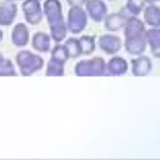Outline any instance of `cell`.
Segmentation results:
<instances>
[{
  "label": "cell",
  "mask_w": 160,
  "mask_h": 160,
  "mask_svg": "<svg viewBox=\"0 0 160 160\" xmlns=\"http://www.w3.org/2000/svg\"><path fill=\"white\" fill-rule=\"evenodd\" d=\"M125 50L131 55H141L146 49L145 22L136 18V15L128 18L124 25Z\"/></svg>",
  "instance_id": "1"
},
{
  "label": "cell",
  "mask_w": 160,
  "mask_h": 160,
  "mask_svg": "<svg viewBox=\"0 0 160 160\" xmlns=\"http://www.w3.org/2000/svg\"><path fill=\"white\" fill-rule=\"evenodd\" d=\"M42 12L50 28V38L56 42L62 41L66 36L68 28L62 15L61 2L59 0H45Z\"/></svg>",
  "instance_id": "2"
},
{
  "label": "cell",
  "mask_w": 160,
  "mask_h": 160,
  "mask_svg": "<svg viewBox=\"0 0 160 160\" xmlns=\"http://www.w3.org/2000/svg\"><path fill=\"white\" fill-rule=\"evenodd\" d=\"M16 64L22 76H30L44 66V59L29 50H21L16 55Z\"/></svg>",
  "instance_id": "3"
},
{
  "label": "cell",
  "mask_w": 160,
  "mask_h": 160,
  "mask_svg": "<svg viewBox=\"0 0 160 160\" xmlns=\"http://www.w3.org/2000/svg\"><path fill=\"white\" fill-rule=\"evenodd\" d=\"M75 74L78 76H104L106 75V62L101 56L80 60L75 65Z\"/></svg>",
  "instance_id": "4"
},
{
  "label": "cell",
  "mask_w": 160,
  "mask_h": 160,
  "mask_svg": "<svg viewBox=\"0 0 160 160\" xmlns=\"http://www.w3.org/2000/svg\"><path fill=\"white\" fill-rule=\"evenodd\" d=\"M88 22V14L82 9V6H71L68 12V21L66 28L72 34L81 32Z\"/></svg>",
  "instance_id": "5"
},
{
  "label": "cell",
  "mask_w": 160,
  "mask_h": 160,
  "mask_svg": "<svg viewBox=\"0 0 160 160\" xmlns=\"http://www.w3.org/2000/svg\"><path fill=\"white\" fill-rule=\"evenodd\" d=\"M21 8H22V11H24L25 20L29 24L36 25L42 20L44 12L41 10L40 0H25L21 4Z\"/></svg>",
  "instance_id": "6"
},
{
  "label": "cell",
  "mask_w": 160,
  "mask_h": 160,
  "mask_svg": "<svg viewBox=\"0 0 160 160\" xmlns=\"http://www.w3.org/2000/svg\"><path fill=\"white\" fill-rule=\"evenodd\" d=\"M86 14L96 22L102 21L108 15V6L102 0H88L85 2Z\"/></svg>",
  "instance_id": "7"
},
{
  "label": "cell",
  "mask_w": 160,
  "mask_h": 160,
  "mask_svg": "<svg viewBox=\"0 0 160 160\" xmlns=\"http://www.w3.org/2000/svg\"><path fill=\"white\" fill-rule=\"evenodd\" d=\"M18 15V6L14 1H1L0 2V25L9 26L14 22Z\"/></svg>",
  "instance_id": "8"
},
{
  "label": "cell",
  "mask_w": 160,
  "mask_h": 160,
  "mask_svg": "<svg viewBox=\"0 0 160 160\" xmlns=\"http://www.w3.org/2000/svg\"><path fill=\"white\" fill-rule=\"evenodd\" d=\"M99 48L106 54H116L121 49V39L116 35L104 34L99 38Z\"/></svg>",
  "instance_id": "9"
},
{
  "label": "cell",
  "mask_w": 160,
  "mask_h": 160,
  "mask_svg": "<svg viewBox=\"0 0 160 160\" xmlns=\"http://www.w3.org/2000/svg\"><path fill=\"white\" fill-rule=\"evenodd\" d=\"M152 68V62L150 60V58L145 56V55H139L136 59L131 60V70H132V75L135 76H145L150 72Z\"/></svg>",
  "instance_id": "10"
},
{
  "label": "cell",
  "mask_w": 160,
  "mask_h": 160,
  "mask_svg": "<svg viewBox=\"0 0 160 160\" xmlns=\"http://www.w3.org/2000/svg\"><path fill=\"white\" fill-rule=\"evenodd\" d=\"M29 29L24 22H18L11 31V41L18 48H24L29 42Z\"/></svg>",
  "instance_id": "11"
},
{
  "label": "cell",
  "mask_w": 160,
  "mask_h": 160,
  "mask_svg": "<svg viewBox=\"0 0 160 160\" xmlns=\"http://www.w3.org/2000/svg\"><path fill=\"white\" fill-rule=\"evenodd\" d=\"M126 71H128V62L121 56H114L106 64V75L120 76L126 74Z\"/></svg>",
  "instance_id": "12"
},
{
  "label": "cell",
  "mask_w": 160,
  "mask_h": 160,
  "mask_svg": "<svg viewBox=\"0 0 160 160\" xmlns=\"http://www.w3.org/2000/svg\"><path fill=\"white\" fill-rule=\"evenodd\" d=\"M128 20V16L124 12H114L105 16V29L109 31H118L124 28L125 22Z\"/></svg>",
  "instance_id": "13"
},
{
  "label": "cell",
  "mask_w": 160,
  "mask_h": 160,
  "mask_svg": "<svg viewBox=\"0 0 160 160\" xmlns=\"http://www.w3.org/2000/svg\"><path fill=\"white\" fill-rule=\"evenodd\" d=\"M50 41H51V38L49 34H46L44 31H38L32 36L31 45L35 50H38L40 52H48L50 50Z\"/></svg>",
  "instance_id": "14"
},
{
  "label": "cell",
  "mask_w": 160,
  "mask_h": 160,
  "mask_svg": "<svg viewBox=\"0 0 160 160\" xmlns=\"http://www.w3.org/2000/svg\"><path fill=\"white\" fill-rule=\"evenodd\" d=\"M144 20H145V24L152 28H159L160 26V8L154 4H149L144 11Z\"/></svg>",
  "instance_id": "15"
},
{
  "label": "cell",
  "mask_w": 160,
  "mask_h": 160,
  "mask_svg": "<svg viewBox=\"0 0 160 160\" xmlns=\"http://www.w3.org/2000/svg\"><path fill=\"white\" fill-rule=\"evenodd\" d=\"M64 65H65L64 62L51 58L46 65V71H45L46 76H62L64 75Z\"/></svg>",
  "instance_id": "16"
},
{
  "label": "cell",
  "mask_w": 160,
  "mask_h": 160,
  "mask_svg": "<svg viewBox=\"0 0 160 160\" xmlns=\"http://www.w3.org/2000/svg\"><path fill=\"white\" fill-rule=\"evenodd\" d=\"M65 48H66V51H68V55L69 58L71 59H76L79 58L81 54V48H80V42H79V39H74V38H70L65 41Z\"/></svg>",
  "instance_id": "17"
},
{
  "label": "cell",
  "mask_w": 160,
  "mask_h": 160,
  "mask_svg": "<svg viewBox=\"0 0 160 160\" xmlns=\"http://www.w3.org/2000/svg\"><path fill=\"white\" fill-rule=\"evenodd\" d=\"M81 54L82 55H90L95 50V38L91 35H84L79 39Z\"/></svg>",
  "instance_id": "18"
},
{
  "label": "cell",
  "mask_w": 160,
  "mask_h": 160,
  "mask_svg": "<svg viewBox=\"0 0 160 160\" xmlns=\"http://www.w3.org/2000/svg\"><path fill=\"white\" fill-rule=\"evenodd\" d=\"M146 44L150 45V49L160 46V28H151L145 31Z\"/></svg>",
  "instance_id": "19"
},
{
  "label": "cell",
  "mask_w": 160,
  "mask_h": 160,
  "mask_svg": "<svg viewBox=\"0 0 160 160\" xmlns=\"http://www.w3.org/2000/svg\"><path fill=\"white\" fill-rule=\"evenodd\" d=\"M15 66L10 59H2L0 62V76H16Z\"/></svg>",
  "instance_id": "20"
},
{
  "label": "cell",
  "mask_w": 160,
  "mask_h": 160,
  "mask_svg": "<svg viewBox=\"0 0 160 160\" xmlns=\"http://www.w3.org/2000/svg\"><path fill=\"white\" fill-rule=\"evenodd\" d=\"M51 58L65 64L66 60L69 59V55H68V51H66L65 45H61V44L55 45V46L52 48V50H51Z\"/></svg>",
  "instance_id": "21"
},
{
  "label": "cell",
  "mask_w": 160,
  "mask_h": 160,
  "mask_svg": "<svg viewBox=\"0 0 160 160\" xmlns=\"http://www.w3.org/2000/svg\"><path fill=\"white\" fill-rule=\"evenodd\" d=\"M144 5H145V0H128L126 9L132 15H139L144 9Z\"/></svg>",
  "instance_id": "22"
},
{
  "label": "cell",
  "mask_w": 160,
  "mask_h": 160,
  "mask_svg": "<svg viewBox=\"0 0 160 160\" xmlns=\"http://www.w3.org/2000/svg\"><path fill=\"white\" fill-rule=\"evenodd\" d=\"M70 6H82L88 0H66Z\"/></svg>",
  "instance_id": "23"
},
{
  "label": "cell",
  "mask_w": 160,
  "mask_h": 160,
  "mask_svg": "<svg viewBox=\"0 0 160 160\" xmlns=\"http://www.w3.org/2000/svg\"><path fill=\"white\" fill-rule=\"evenodd\" d=\"M151 54H152L155 58H159V59H160V46H159V48H152V49H151Z\"/></svg>",
  "instance_id": "24"
},
{
  "label": "cell",
  "mask_w": 160,
  "mask_h": 160,
  "mask_svg": "<svg viewBox=\"0 0 160 160\" xmlns=\"http://www.w3.org/2000/svg\"><path fill=\"white\" fill-rule=\"evenodd\" d=\"M155 1H160V0H145V2H149V4H154Z\"/></svg>",
  "instance_id": "25"
},
{
  "label": "cell",
  "mask_w": 160,
  "mask_h": 160,
  "mask_svg": "<svg viewBox=\"0 0 160 160\" xmlns=\"http://www.w3.org/2000/svg\"><path fill=\"white\" fill-rule=\"evenodd\" d=\"M1 40H2V31L0 30V41H1Z\"/></svg>",
  "instance_id": "26"
},
{
  "label": "cell",
  "mask_w": 160,
  "mask_h": 160,
  "mask_svg": "<svg viewBox=\"0 0 160 160\" xmlns=\"http://www.w3.org/2000/svg\"><path fill=\"white\" fill-rule=\"evenodd\" d=\"M2 59H4V56H2V54L0 52V62H1V60H2Z\"/></svg>",
  "instance_id": "27"
},
{
  "label": "cell",
  "mask_w": 160,
  "mask_h": 160,
  "mask_svg": "<svg viewBox=\"0 0 160 160\" xmlns=\"http://www.w3.org/2000/svg\"><path fill=\"white\" fill-rule=\"evenodd\" d=\"M9 1H16V0H9Z\"/></svg>",
  "instance_id": "28"
}]
</instances>
